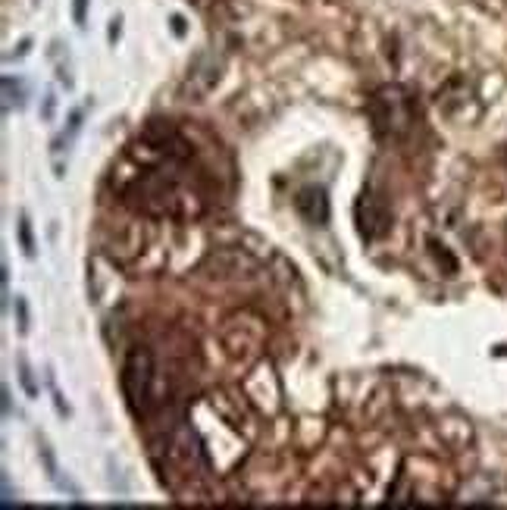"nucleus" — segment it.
Wrapping results in <instances>:
<instances>
[{"label":"nucleus","mask_w":507,"mask_h":510,"mask_svg":"<svg viewBox=\"0 0 507 510\" xmlns=\"http://www.w3.org/2000/svg\"><path fill=\"white\" fill-rule=\"evenodd\" d=\"M122 395L135 420H147L160 407V379H156L154 354L147 347H131L122 366Z\"/></svg>","instance_id":"1"},{"label":"nucleus","mask_w":507,"mask_h":510,"mask_svg":"<svg viewBox=\"0 0 507 510\" xmlns=\"http://www.w3.org/2000/svg\"><path fill=\"white\" fill-rule=\"evenodd\" d=\"M373 120H376V132H388V135H401L404 126L410 122V101L398 85H388L379 88L373 94Z\"/></svg>","instance_id":"2"},{"label":"nucleus","mask_w":507,"mask_h":510,"mask_svg":"<svg viewBox=\"0 0 507 510\" xmlns=\"http://www.w3.org/2000/svg\"><path fill=\"white\" fill-rule=\"evenodd\" d=\"M19 238H22V251L35 257V238H31V222L29 216H19Z\"/></svg>","instance_id":"3"},{"label":"nucleus","mask_w":507,"mask_h":510,"mask_svg":"<svg viewBox=\"0 0 507 510\" xmlns=\"http://www.w3.org/2000/svg\"><path fill=\"white\" fill-rule=\"evenodd\" d=\"M19 379H22V385H25V391H29L31 397L38 395V388H35V382H31V372H29V366H25V360L19 363Z\"/></svg>","instance_id":"4"},{"label":"nucleus","mask_w":507,"mask_h":510,"mask_svg":"<svg viewBox=\"0 0 507 510\" xmlns=\"http://www.w3.org/2000/svg\"><path fill=\"white\" fill-rule=\"evenodd\" d=\"M72 19L79 22V26H85V19H88V0H75V3H72Z\"/></svg>","instance_id":"5"},{"label":"nucleus","mask_w":507,"mask_h":510,"mask_svg":"<svg viewBox=\"0 0 507 510\" xmlns=\"http://www.w3.org/2000/svg\"><path fill=\"white\" fill-rule=\"evenodd\" d=\"M16 310H19V332H29V307H25L22 297H16Z\"/></svg>","instance_id":"6"}]
</instances>
